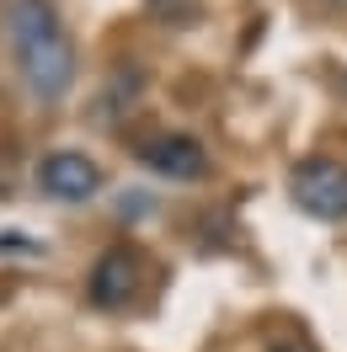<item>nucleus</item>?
Returning <instances> with one entry per match:
<instances>
[{"mask_svg": "<svg viewBox=\"0 0 347 352\" xmlns=\"http://www.w3.org/2000/svg\"><path fill=\"white\" fill-rule=\"evenodd\" d=\"M102 187H107V176L86 150H48L38 160V192L54 203H91Z\"/></svg>", "mask_w": 347, "mask_h": 352, "instance_id": "nucleus-3", "label": "nucleus"}, {"mask_svg": "<svg viewBox=\"0 0 347 352\" xmlns=\"http://www.w3.org/2000/svg\"><path fill=\"white\" fill-rule=\"evenodd\" d=\"M288 198L294 208H304L310 219L321 224H342L347 219V166L331 160V155H310L294 166L288 176Z\"/></svg>", "mask_w": 347, "mask_h": 352, "instance_id": "nucleus-2", "label": "nucleus"}, {"mask_svg": "<svg viewBox=\"0 0 347 352\" xmlns=\"http://www.w3.org/2000/svg\"><path fill=\"white\" fill-rule=\"evenodd\" d=\"M134 288H139V256L129 245H112L107 256L96 262V272H91V299L102 309H118L134 299Z\"/></svg>", "mask_w": 347, "mask_h": 352, "instance_id": "nucleus-5", "label": "nucleus"}, {"mask_svg": "<svg viewBox=\"0 0 347 352\" xmlns=\"http://www.w3.org/2000/svg\"><path fill=\"white\" fill-rule=\"evenodd\" d=\"M139 166H150L166 182H203L209 176V150L187 133H155L139 144Z\"/></svg>", "mask_w": 347, "mask_h": 352, "instance_id": "nucleus-4", "label": "nucleus"}, {"mask_svg": "<svg viewBox=\"0 0 347 352\" xmlns=\"http://www.w3.org/2000/svg\"><path fill=\"white\" fill-rule=\"evenodd\" d=\"M331 6H347V0H331Z\"/></svg>", "mask_w": 347, "mask_h": 352, "instance_id": "nucleus-6", "label": "nucleus"}, {"mask_svg": "<svg viewBox=\"0 0 347 352\" xmlns=\"http://www.w3.org/2000/svg\"><path fill=\"white\" fill-rule=\"evenodd\" d=\"M6 38H11V59L32 102L54 107L75 91L81 59L54 0H6Z\"/></svg>", "mask_w": 347, "mask_h": 352, "instance_id": "nucleus-1", "label": "nucleus"}]
</instances>
